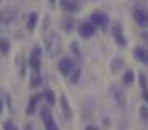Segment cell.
Masks as SVG:
<instances>
[{
  "instance_id": "603a6c76",
  "label": "cell",
  "mask_w": 148,
  "mask_h": 130,
  "mask_svg": "<svg viewBox=\"0 0 148 130\" xmlns=\"http://www.w3.org/2000/svg\"><path fill=\"white\" fill-rule=\"evenodd\" d=\"M138 83H140V86H142V90H147L148 80H147V77H145V73H138Z\"/></svg>"
},
{
  "instance_id": "83f0119b",
  "label": "cell",
  "mask_w": 148,
  "mask_h": 130,
  "mask_svg": "<svg viewBox=\"0 0 148 130\" xmlns=\"http://www.w3.org/2000/svg\"><path fill=\"white\" fill-rule=\"evenodd\" d=\"M2 107H3V103H2V99H0V112H2Z\"/></svg>"
},
{
  "instance_id": "30bf717a",
  "label": "cell",
  "mask_w": 148,
  "mask_h": 130,
  "mask_svg": "<svg viewBox=\"0 0 148 130\" xmlns=\"http://www.w3.org/2000/svg\"><path fill=\"white\" fill-rule=\"evenodd\" d=\"M42 120H44V125H46V129L47 130H56L57 125L56 122H54L52 116H51V112H49V109H42Z\"/></svg>"
},
{
  "instance_id": "ba28073f",
  "label": "cell",
  "mask_w": 148,
  "mask_h": 130,
  "mask_svg": "<svg viewBox=\"0 0 148 130\" xmlns=\"http://www.w3.org/2000/svg\"><path fill=\"white\" fill-rule=\"evenodd\" d=\"M134 57L140 64H143L145 67H148V51L145 47H135L134 49Z\"/></svg>"
},
{
  "instance_id": "277c9868",
  "label": "cell",
  "mask_w": 148,
  "mask_h": 130,
  "mask_svg": "<svg viewBox=\"0 0 148 130\" xmlns=\"http://www.w3.org/2000/svg\"><path fill=\"white\" fill-rule=\"evenodd\" d=\"M95 33H96V26L93 25L91 21H85V23H82V25L78 26V34L82 36L83 39L93 38Z\"/></svg>"
},
{
  "instance_id": "d6986e66",
  "label": "cell",
  "mask_w": 148,
  "mask_h": 130,
  "mask_svg": "<svg viewBox=\"0 0 148 130\" xmlns=\"http://www.w3.org/2000/svg\"><path fill=\"white\" fill-rule=\"evenodd\" d=\"M62 26H64L65 31H72L73 29V20H72V18H64V20H62Z\"/></svg>"
},
{
  "instance_id": "7402d4cb",
  "label": "cell",
  "mask_w": 148,
  "mask_h": 130,
  "mask_svg": "<svg viewBox=\"0 0 148 130\" xmlns=\"http://www.w3.org/2000/svg\"><path fill=\"white\" fill-rule=\"evenodd\" d=\"M80 68H73V72H72V75H70V83H78L80 80Z\"/></svg>"
},
{
  "instance_id": "3957f363",
  "label": "cell",
  "mask_w": 148,
  "mask_h": 130,
  "mask_svg": "<svg viewBox=\"0 0 148 130\" xmlns=\"http://www.w3.org/2000/svg\"><path fill=\"white\" fill-rule=\"evenodd\" d=\"M16 20V12L13 8H5L0 12V26H10Z\"/></svg>"
},
{
  "instance_id": "5bb4252c",
  "label": "cell",
  "mask_w": 148,
  "mask_h": 130,
  "mask_svg": "<svg viewBox=\"0 0 148 130\" xmlns=\"http://www.w3.org/2000/svg\"><path fill=\"white\" fill-rule=\"evenodd\" d=\"M122 67H124V60H122V59H114V60L111 62V72H112V73H119L122 70Z\"/></svg>"
},
{
  "instance_id": "f1b7e54d",
  "label": "cell",
  "mask_w": 148,
  "mask_h": 130,
  "mask_svg": "<svg viewBox=\"0 0 148 130\" xmlns=\"http://www.w3.org/2000/svg\"><path fill=\"white\" fill-rule=\"evenodd\" d=\"M54 2H56V0H51V3H54Z\"/></svg>"
},
{
  "instance_id": "8992f818",
  "label": "cell",
  "mask_w": 148,
  "mask_h": 130,
  "mask_svg": "<svg viewBox=\"0 0 148 130\" xmlns=\"http://www.w3.org/2000/svg\"><path fill=\"white\" fill-rule=\"evenodd\" d=\"M134 20L140 28H147L148 26V12L145 8H137L134 12Z\"/></svg>"
},
{
  "instance_id": "2e32d148",
  "label": "cell",
  "mask_w": 148,
  "mask_h": 130,
  "mask_svg": "<svg viewBox=\"0 0 148 130\" xmlns=\"http://www.w3.org/2000/svg\"><path fill=\"white\" fill-rule=\"evenodd\" d=\"M36 23H38V13L33 12V13L29 15V20H28V29L33 31V29L36 28Z\"/></svg>"
},
{
  "instance_id": "4316f807",
  "label": "cell",
  "mask_w": 148,
  "mask_h": 130,
  "mask_svg": "<svg viewBox=\"0 0 148 130\" xmlns=\"http://www.w3.org/2000/svg\"><path fill=\"white\" fill-rule=\"evenodd\" d=\"M142 38H143L145 41H147V42H148V33H143V34H142Z\"/></svg>"
},
{
  "instance_id": "8fae6325",
  "label": "cell",
  "mask_w": 148,
  "mask_h": 130,
  "mask_svg": "<svg viewBox=\"0 0 148 130\" xmlns=\"http://www.w3.org/2000/svg\"><path fill=\"white\" fill-rule=\"evenodd\" d=\"M112 98H114V101L119 104V106H124L125 104V94H124V91L121 90V88H112Z\"/></svg>"
},
{
  "instance_id": "52a82bcc",
  "label": "cell",
  "mask_w": 148,
  "mask_h": 130,
  "mask_svg": "<svg viewBox=\"0 0 148 130\" xmlns=\"http://www.w3.org/2000/svg\"><path fill=\"white\" fill-rule=\"evenodd\" d=\"M112 36H114V41L117 42V46L124 47V46L127 44V39H125V36H124V33H122V25L121 23H116V25H114Z\"/></svg>"
},
{
  "instance_id": "ffe728a7",
  "label": "cell",
  "mask_w": 148,
  "mask_h": 130,
  "mask_svg": "<svg viewBox=\"0 0 148 130\" xmlns=\"http://www.w3.org/2000/svg\"><path fill=\"white\" fill-rule=\"evenodd\" d=\"M138 116H140V119H142L143 122H148V107L147 106H140Z\"/></svg>"
},
{
  "instance_id": "d4e9b609",
  "label": "cell",
  "mask_w": 148,
  "mask_h": 130,
  "mask_svg": "<svg viewBox=\"0 0 148 130\" xmlns=\"http://www.w3.org/2000/svg\"><path fill=\"white\" fill-rule=\"evenodd\" d=\"M3 129H12V130H16V125H15L13 122H10V120H7L3 124Z\"/></svg>"
},
{
  "instance_id": "ac0fdd59",
  "label": "cell",
  "mask_w": 148,
  "mask_h": 130,
  "mask_svg": "<svg viewBox=\"0 0 148 130\" xmlns=\"http://www.w3.org/2000/svg\"><path fill=\"white\" fill-rule=\"evenodd\" d=\"M8 51H10V42H8V39L2 38V39H0V52H2V54H8Z\"/></svg>"
},
{
  "instance_id": "9c48e42d",
  "label": "cell",
  "mask_w": 148,
  "mask_h": 130,
  "mask_svg": "<svg viewBox=\"0 0 148 130\" xmlns=\"http://www.w3.org/2000/svg\"><path fill=\"white\" fill-rule=\"evenodd\" d=\"M29 65L33 70H39V67H41V49L39 47L33 49V54L29 57Z\"/></svg>"
},
{
  "instance_id": "e0dca14e",
  "label": "cell",
  "mask_w": 148,
  "mask_h": 130,
  "mask_svg": "<svg viewBox=\"0 0 148 130\" xmlns=\"http://www.w3.org/2000/svg\"><path fill=\"white\" fill-rule=\"evenodd\" d=\"M44 98H46V101H47L49 106H54V104H56V96H54V91L46 90V91H44Z\"/></svg>"
},
{
  "instance_id": "6da1fadb",
  "label": "cell",
  "mask_w": 148,
  "mask_h": 130,
  "mask_svg": "<svg viewBox=\"0 0 148 130\" xmlns=\"http://www.w3.org/2000/svg\"><path fill=\"white\" fill-rule=\"evenodd\" d=\"M46 47H47V52L51 57H56L59 52H60V39L57 34H49L46 38Z\"/></svg>"
},
{
  "instance_id": "7c38bea8",
  "label": "cell",
  "mask_w": 148,
  "mask_h": 130,
  "mask_svg": "<svg viewBox=\"0 0 148 130\" xmlns=\"http://www.w3.org/2000/svg\"><path fill=\"white\" fill-rule=\"evenodd\" d=\"M60 107H62V112H64V117L67 120H70L72 119V109H70L69 101H67L65 96H60Z\"/></svg>"
},
{
  "instance_id": "484cf974",
  "label": "cell",
  "mask_w": 148,
  "mask_h": 130,
  "mask_svg": "<svg viewBox=\"0 0 148 130\" xmlns=\"http://www.w3.org/2000/svg\"><path fill=\"white\" fill-rule=\"evenodd\" d=\"M143 99H145V103L148 104V90H143Z\"/></svg>"
},
{
  "instance_id": "cb8c5ba5",
  "label": "cell",
  "mask_w": 148,
  "mask_h": 130,
  "mask_svg": "<svg viewBox=\"0 0 148 130\" xmlns=\"http://www.w3.org/2000/svg\"><path fill=\"white\" fill-rule=\"evenodd\" d=\"M72 51H73V54L77 57L80 55V47H78V44H77V42H72Z\"/></svg>"
},
{
  "instance_id": "5b68a950",
  "label": "cell",
  "mask_w": 148,
  "mask_h": 130,
  "mask_svg": "<svg viewBox=\"0 0 148 130\" xmlns=\"http://www.w3.org/2000/svg\"><path fill=\"white\" fill-rule=\"evenodd\" d=\"M75 68V62L70 59V57H64L60 62H59V72H60L64 77H69Z\"/></svg>"
},
{
  "instance_id": "7a4b0ae2",
  "label": "cell",
  "mask_w": 148,
  "mask_h": 130,
  "mask_svg": "<svg viewBox=\"0 0 148 130\" xmlns=\"http://www.w3.org/2000/svg\"><path fill=\"white\" fill-rule=\"evenodd\" d=\"M90 21H91L96 28H103V29H106L108 25H109V18H108V15L103 13V12H93Z\"/></svg>"
},
{
  "instance_id": "44dd1931",
  "label": "cell",
  "mask_w": 148,
  "mask_h": 130,
  "mask_svg": "<svg viewBox=\"0 0 148 130\" xmlns=\"http://www.w3.org/2000/svg\"><path fill=\"white\" fill-rule=\"evenodd\" d=\"M38 101H39V96H33L29 101V107H28V114H33L34 112V107H36V104H38Z\"/></svg>"
},
{
  "instance_id": "4fadbf2b",
  "label": "cell",
  "mask_w": 148,
  "mask_h": 130,
  "mask_svg": "<svg viewBox=\"0 0 148 130\" xmlns=\"http://www.w3.org/2000/svg\"><path fill=\"white\" fill-rule=\"evenodd\" d=\"M135 80V75L132 70H127V72H124V75H122V85L124 86H130L132 83H134Z\"/></svg>"
},
{
  "instance_id": "9a60e30c",
  "label": "cell",
  "mask_w": 148,
  "mask_h": 130,
  "mask_svg": "<svg viewBox=\"0 0 148 130\" xmlns=\"http://www.w3.org/2000/svg\"><path fill=\"white\" fill-rule=\"evenodd\" d=\"M41 83H42V78H41V75H39V70H34V73L31 77V86L38 88V86H41Z\"/></svg>"
}]
</instances>
